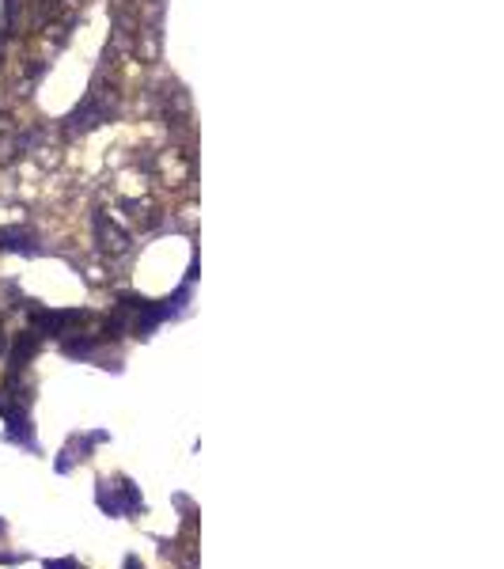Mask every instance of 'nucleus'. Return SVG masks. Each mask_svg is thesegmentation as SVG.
Segmentation results:
<instances>
[{"mask_svg": "<svg viewBox=\"0 0 504 569\" xmlns=\"http://www.w3.org/2000/svg\"><path fill=\"white\" fill-rule=\"evenodd\" d=\"M95 228H99V236L107 239V247L114 250V255H121V250H129V236L118 228V224H110L107 217H99V220H95Z\"/></svg>", "mask_w": 504, "mask_h": 569, "instance_id": "obj_1", "label": "nucleus"}]
</instances>
